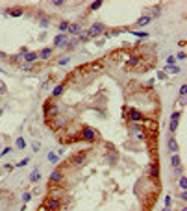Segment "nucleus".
<instances>
[{"mask_svg":"<svg viewBox=\"0 0 187 211\" xmlns=\"http://www.w3.org/2000/svg\"><path fill=\"white\" fill-rule=\"evenodd\" d=\"M80 139L93 143V141H96V139H98V131H96L95 128H89V126H85V128L82 130V133H80Z\"/></svg>","mask_w":187,"mask_h":211,"instance_id":"obj_1","label":"nucleus"},{"mask_svg":"<svg viewBox=\"0 0 187 211\" xmlns=\"http://www.w3.org/2000/svg\"><path fill=\"white\" fill-rule=\"evenodd\" d=\"M43 209H45V211H59V209H61V200L50 196V198L45 200V206H43Z\"/></svg>","mask_w":187,"mask_h":211,"instance_id":"obj_2","label":"nucleus"},{"mask_svg":"<svg viewBox=\"0 0 187 211\" xmlns=\"http://www.w3.org/2000/svg\"><path fill=\"white\" fill-rule=\"evenodd\" d=\"M126 117H128V122H131V124H137V122L143 120V113L139 109H134V107H128Z\"/></svg>","mask_w":187,"mask_h":211,"instance_id":"obj_3","label":"nucleus"},{"mask_svg":"<svg viewBox=\"0 0 187 211\" xmlns=\"http://www.w3.org/2000/svg\"><path fill=\"white\" fill-rule=\"evenodd\" d=\"M106 32V26L102 24V22H93V24L89 26V30H87V33H89V37H98L100 33Z\"/></svg>","mask_w":187,"mask_h":211,"instance_id":"obj_4","label":"nucleus"},{"mask_svg":"<svg viewBox=\"0 0 187 211\" xmlns=\"http://www.w3.org/2000/svg\"><path fill=\"white\" fill-rule=\"evenodd\" d=\"M69 44V35L67 33H58L54 37V48H65Z\"/></svg>","mask_w":187,"mask_h":211,"instance_id":"obj_5","label":"nucleus"},{"mask_svg":"<svg viewBox=\"0 0 187 211\" xmlns=\"http://www.w3.org/2000/svg\"><path fill=\"white\" fill-rule=\"evenodd\" d=\"M48 182H50L52 185H59V183L63 182V170H61V169L52 170V172H50V176H48Z\"/></svg>","mask_w":187,"mask_h":211,"instance_id":"obj_6","label":"nucleus"},{"mask_svg":"<svg viewBox=\"0 0 187 211\" xmlns=\"http://www.w3.org/2000/svg\"><path fill=\"white\" fill-rule=\"evenodd\" d=\"M180 117H182V109H178V111H174V113H172V117H170V124H169V131H170V133H174L176 128H178V120H180Z\"/></svg>","mask_w":187,"mask_h":211,"instance_id":"obj_7","label":"nucleus"},{"mask_svg":"<svg viewBox=\"0 0 187 211\" xmlns=\"http://www.w3.org/2000/svg\"><path fill=\"white\" fill-rule=\"evenodd\" d=\"M45 115H47V117H58V115H59V106L48 102V104L45 106Z\"/></svg>","mask_w":187,"mask_h":211,"instance_id":"obj_8","label":"nucleus"},{"mask_svg":"<svg viewBox=\"0 0 187 211\" xmlns=\"http://www.w3.org/2000/svg\"><path fill=\"white\" fill-rule=\"evenodd\" d=\"M148 176L152 178V180H159V163L148 165Z\"/></svg>","mask_w":187,"mask_h":211,"instance_id":"obj_9","label":"nucleus"},{"mask_svg":"<svg viewBox=\"0 0 187 211\" xmlns=\"http://www.w3.org/2000/svg\"><path fill=\"white\" fill-rule=\"evenodd\" d=\"M87 161V154L85 152H78L74 155V159H72V165H83Z\"/></svg>","mask_w":187,"mask_h":211,"instance_id":"obj_10","label":"nucleus"},{"mask_svg":"<svg viewBox=\"0 0 187 211\" xmlns=\"http://www.w3.org/2000/svg\"><path fill=\"white\" fill-rule=\"evenodd\" d=\"M80 32H82V26L78 24V22H74V24H71V26H69L67 35H69V37H71V35H80Z\"/></svg>","mask_w":187,"mask_h":211,"instance_id":"obj_11","label":"nucleus"},{"mask_svg":"<svg viewBox=\"0 0 187 211\" xmlns=\"http://www.w3.org/2000/svg\"><path fill=\"white\" fill-rule=\"evenodd\" d=\"M23 59H24V63L34 65V61H37V59H39V56H37V52H28V54H24V56H23Z\"/></svg>","mask_w":187,"mask_h":211,"instance_id":"obj_12","label":"nucleus"},{"mask_svg":"<svg viewBox=\"0 0 187 211\" xmlns=\"http://www.w3.org/2000/svg\"><path fill=\"white\" fill-rule=\"evenodd\" d=\"M4 13L9 15V17H23V15H24V9H23V8H11V9L4 11Z\"/></svg>","mask_w":187,"mask_h":211,"instance_id":"obj_13","label":"nucleus"},{"mask_svg":"<svg viewBox=\"0 0 187 211\" xmlns=\"http://www.w3.org/2000/svg\"><path fill=\"white\" fill-rule=\"evenodd\" d=\"M52 54H54V48H50V47H48V48H43V50H39V52H37L39 59H48Z\"/></svg>","mask_w":187,"mask_h":211,"instance_id":"obj_14","label":"nucleus"},{"mask_svg":"<svg viewBox=\"0 0 187 211\" xmlns=\"http://www.w3.org/2000/svg\"><path fill=\"white\" fill-rule=\"evenodd\" d=\"M170 167H172V169H178V167H182V158H180V154H172V155H170Z\"/></svg>","mask_w":187,"mask_h":211,"instance_id":"obj_15","label":"nucleus"},{"mask_svg":"<svg viewBox=\"0 0 187 211\" xmlns=\"http://www.w3.org/2000/svg\"><path fill=\"white\" fill-rule=\"evenodd\" d=\"M63 91H65V83H58L56 87L52 89V98H58V96H61V95H63Z\"/></svg>","mask_w":187,"mask_h":211,"instance_id":"obj_16","label":"nucleus"},{"mask_svg":"<svg viewBox=\"0 0 187 211\" xmlns=\"http://www.w3.org/2000/svg\"><path fill=\"white\" fill-rule=\"evenodd\" d=\"M167 146H169V150H170L172 154H178V150H180V148H178V141H176L174 137H170V139L167 141Z\"/></svg>","mask_w":187,"mask_h":211,"instance_id":"obj_17","label":"nucleus"},{"mask_svg":"<svg viewBox=\"0 0 187 211\" xmlns=\"http://www.w3.org/2000/svg\"><path fill=\"white\" fill-rule=\"evenodd\" d=\"M65 117H58V119H54L52 122H50V126L54 128V130H58V128H61V126H65Z\"/></svg>","mask_w":187,"mask_h":211,"instance_id":"obj_18","label":"nucleus"},{"mask_svg":"<svg viewBox=\"0 0 187 211\" xmlns=\"http://www.w3.org/2000/svg\"><path fill=\"white\" fill-rule=\"evenodd\" d=\"M28 182H30V183H39V182H41V172H39V169H35L34 172L30 174Z\"/></svg>","mask_w":187,"mask_h":211,"instance_id":"obj_19","label":"nucleus"},{"mask_svg":"<svg viewBox=\"0 0 187 211\" xmlns=\"http://www.w3.org/2000/svg\"><path fill=\"white\" fill-rule=\"evenodd\" d=\"M128 67H137L139 63H143V58L141 56H131V58H128Z\"/></svg>","mask_w":187,"mask_h":211,"instance_id":"obj_20","label":"nucleus"},{"mask_svg":"<svg viewBox=\"0 0 187 211\" xmlns=\"http://www.w3.org/2000/svg\"><path fill=\"white\" fill-rule=\"evenodd\" d=\"M163 72H165V74H167V72H170V74H180V72H182V69H180L178 65H174V67L165 65V67H163Z\"/></svg>","mask_w":187,"mask_h":211,"instance_id":"obj_21","label":"nucleus"},{"mask_svg":"<svg viewBox=\"0 0 187 211\" xmlns=\"http://www.w3.org/2000/svg\"><path fill=\"white\" fill-rule=\"evenodd\" d=\"M150 22H152V17H150V15H145V17H141V19L137 20V26H139V28H143V26L150 24Z\"/></svg>","mask_w":187,"mask_h":211,"instance_id":"obj_22","label":"nucleus"},{"mask_svg":"<svg viewBox=\"0 0 187 211\" xmlns=\"http://www.w3.org/2000/svg\"><path fill=\"white\" fill-rule=\"evenodd\" d=\"M15 148H17V150H24V148H26L24 137H17V139H15Z\"/></svg>","mask_w":187,"mask_h":211,"instance_id":"obj_23","label":"nucleus"},{"mask_svg":"<svg viewBox=\"0 0 187 211\" xmlns=\"http://www.w3.org/2000/svg\"><path fill=\"white\" fill-rule=\"evenodd\" d=\"M69 26H71V22H69V20H61V22H59V24H58V30H59L61 33H67Z\"/></svg>","mask_w":187,"mask_h":211,"instance_id":"obj_24","label":"nucleus"},{"mask_svg":"<svg viewBox=\"0 0 187 211\" xmlns=\"http://www.w3.org/2000/svg\"><path fill=\"white\" fill-rule=\"evenodd\" d=\"M102 0H95V2H91V6H89V11H96V9H100L102 8Z\"/></svg>","mask_w":187,"mask_h":211,"instance_id":"obj_25","label":"nucleus"},{"mask_svg":"<svg viewBox=\"0 0 187 211\" xmlns=\"http://www.w3.org/2000/svg\"><path fill=\"white\" fill-rule=\"evenodd\" d=\"M178 185H180V189H182V191H187V176H180Z\"/></svg>","mask_w":187,"mask_h":211,"instance_id":"obj_26","label":"nucleus"},{"mask_svg":"<svg viewBox=\"0 0 187 211\" xmlns=\"http://www.w3.org/2000/svg\"><path fill=\"white\" fill-rule=\"evenodd\" d=\"M128 33H131V35H135V37H143V39H146L150 33H146V32H137V30H131V32H128Z\"/></svg>","mask_w":187,"mask_h":211,"instance_id":"obj_27","label":"nucleus"},{"mask_svg":"<svg viewBox=\"0 0 187 211\" xmlns=\"http://www.w3.org/2000/svg\"><path fill=\"white\" fill-rule=\"evenodd\" d=\"M89 39H91V37H89V33H87V30H82L80 35H78V41H83V43H85V41H89Z\"/></svg>","mask_w":187,"mask_h":211,"instance_id":"obj_28","label":"nucleus"},{"mask_svg":"<svg viewBox=\"0 0 187 211\" xmlns=\"http://www.w3.org/2000/svg\"><path fill=\"white\" fill-rule=\"evenodd\" d=\"M28 163H30V158H24V159H20V161L15 165V169H23V167H26Z\"/></svg>","mask_w":187,"mask_h":211,"instance_id":"obj_29","label":"nucleus"},{"mask_svg":"<svg viewBox=\"0 0 187 211\" xmlns=\"http://www.w3.org/2000/svg\"><path fill=\"white\" fill-rule=\"evenodd\" d=\"M48 161H50V163H58V161H59V155L54 154V152H50V154H48Z\"/></svg>","mask_w":187,"mask_h":211,"instance_id":"obj_30","label":"nucleus"},{"mask_svg":"<svg viewBox=\"0 0 187 211\" xmlns=\"http://www.w3.org/2000/svg\"><path fill=\"white\" fill-rule=\"evenodd\" d=\"M11 152H13V148H11V146H4V148H2V152H0V158H6V155H8V154H11Z\"/></svg>","mask_w":187,"mask_h":211,"instance_id":"obj_31","label":"nucleus"},{"mask_svg":"<svg viewBox=\"0 0 187 211\" xmlns=\"http://www.w3.org/2000/svg\"><path fill=\"white\" fill-rule=\"evenodd\" d=\"M39 24H41V26H43V28H47V26H48V24H50V19H48V17H43V19H41V20H39Z\"/></svg>","mask_w":187,"mask_h":211,"instance_id":"obj_32","label":"nucleus"},{"mask_svg":"<svg viewBox=\"0 0 187 211\" xmlns=\"http://www.w3.org/2000/svg\"><path fill=\"white\" fill-rule=\"evenodd\" d=\"M50 4H52V6H56V8H61L63 4H67V2H65V0H52Z\"/></svg>","mask_w":187,"mask_h":211,"instance_id":"obj_33","label":"nucleus"},{"mask_svg":"<svg viewBox=\"0 0 187 211\" xmlns=\"http://www.w3.org/2000/svg\"><path fill=\"white\" fill-rule=\"evenodd\" d=\"M4 170H6V172H13V170H15V165L6 163V165H4Z\"/></svg>","mask_w":187,"mask_h":211,"instance_id":"obj_34","label":"nucleus"},{"mask_svg":"<svg viewBox=\"0 0 187 211\" xmlns=\"http://www.w3.org/2000/svg\"><path fill=\"white\" fill-rule=\"evenodd\" d=\"M167 65L169 67H174L176 65V58H174V56H169V58H167Z\"/></svg>","mask_w":187,"mask_h":211,"instance_id":"obj_35","label":"nucleus"},{"mask_svg":"<svg viewBox=\"0 0 187 211\" xmlns=\"http://www.w3.org/2000/svg\"><path fill=\"white\" fill-rule=\"evenodd\" d=\"M159 13H161V8H159V6H154V8H152V15L156 17V15H159ZM154 17H152V19H154Z\"/></svg>","mask_w":187,"mask_h":211,"instance_id":"obj_36","label":"nucleus"},{"mask_svg":"<svg viewBox=\"0 0 187 211\" xmlns=\"http://www.w3.org/2000/svg\"><path fill=\"white\" fill-rule=\"evenodd\" d=\"M145 137H146V133H145V131H137V133H135V139H137V141H143Z\"/></svg>","mask_w":187,"mask_h":211,"instance_id":"obj_37","label":"nucleus"},{"mask_svg":"<svg viewBox=\"0 0 187 211\" xmlns=\"http://www.w3.org/2000/svg\"><path fill=\"white\" fill-rule=\"evenodd\" d=\"M185 95H187V85H185V83H183V85H182V87H180V98H183V96H185Z\"/></svg>","mask_w":187,"mask_h":211,"instance_id":"obj_38","label":"nucleus"},{"mask_svg":"<svg viewBox=\"0 0 187 211\" xmlns=\"http://www.w3.org/2000/svg\"><path fill=\"white\" fill-rule=\"evenodd\" d=\"M30 200H32V193H24V194H23V202H24V204H28Z\"/></svg>","mask_w":187,"mask_h":211,"instance_id":"obj_39","label":"nucleus"},{"mask_svg":"<svg viewBox=\"0 0 187 211\" xmlns=\"http://www.w3.org/2000/svg\"><path fill=\"white\" fill-rule=\"evenodd\" d=\"M174 58H176V61H178V59H180V61H183V59H185V52H178V54L174 56Z\"/></svg>","mask_w":187,"mask_h":211,"instance_id":"obj_40","label":"nucleus"},{"mask_svg":"<svg viewBox=\"0 0 187 211\" xmlns=\"http://www.w3.org/2000/svg\"><path fill=\"white\" fill-rule=\"evenodd\" d=\"M141 128H143L141 124H131V126H130V130H131V131H135V133H137V131H141Z\"/></svg>","mask_w":187,"mask_h":211,"instance_id":"obj_41","label":"nucleus"},{"mask_svg":"<svg viewBox=\"0 0 187 211\" xmlns=\"http://www.w3.org/2000/svg\"><path fill=\"white\" fill-rule=\"evenodd\" d=\"M58 63H59V65H67V63H71V58H67V56H65V58H61Z\"/></svg>","mask_w":187,"mask_h":211,"instance_id":"obj_42","label":"nucleus"},{"mask_svg":"<svg viewBox=\"0 0 187 211\" xmlns=\"http://www.w3.org/2000/svg\"><path fill=\"white\" fill-rule=\"evenodd\" d=\"M107 161H109V163H115V161H117V154H109V155H107Z\"/></svg>","mask_w":187,"mask_h":211,"instance_id":"obj_43","label":"nucleus"},{"mask_svg":"<svg viewBox=\"0 0 187 211\" xmlns=\"http://www.w3.org/2000/svg\"><path fill=\"white\" fill-rule=\"evenodd\" d=\"M174 174H176V176H182V174H183V167H178V169H174Z\"/></svg>","mask_w":187,"mask_h":211,"instance_id":"obj_44","label":"nucleus"},{"mask_svg":"<svg viewBox=\"0 0 187 211\" xmlns=\"http://www.w3.org/2000/svg\"><path fill=\"white\" fill-rule=\"evenodd\" d=\"M89 69H91V71H102V65H100V63H98V65H91Z\"/></svg>","mask_w":187,"mask_h":211,"instance_id":"obj_45","label":"nucleus"},{"mask_svg":"<svg viewBox=\"0 0 187 211\" xmlns=\"http://www.w3.org/2000/svg\"><path fill=\"white\" fill-rule=\"evenodd\" d=\"M158 78H159V80H167V74H165L163 71H159L158 72Z\"/></svg>","mask_w":187,"mask_h":211,"instance_id":"obj_46","label":"nucleus"},{"mask_svg":"<svg viewBox=\"0 0 187 211\" xmlns=\"http://www.w3.org/2000/svg\"><path fill=\"white\" fill-rule=\"evenodd\" d=\"M178 198H180V200H183V202H185V200H187V191H182Z\"/></svg>","mask_w":187,"mask_h":211,"instance_id":"obj_47","label":"nucleus"},{"mask_svg":"<svg viewBox=\"0 0 187 211\" xmlns=\"http://www.w3.org/2000/svg\"><path fill=\"white\" fill-rule=\"evenodd\" d=\"M39 146H41L39 143H34V144H32V150H34V152H39Z\"/></svg>","mask_w":187,"mask_h":211,"instance_id":"obj_48","label":"nucleus"},{"mask_svg":"<svg viewBox=\"0 0 187 211\" xmlns=\"http://www.w3.org/2000/svg\"><path fill=\"white\" fill-rule=\"evenodd\" d=\"M32 67H34V65H30V63H26V65H23V71H32Z\"/></svg>","mask_w":187,"mask_h":211,"instance_id":"obj_49","label":"nucleus"},{"mask_svg":"<svg viewBox=\"0 0 187 211\" xmlns=\"http://www.w3.org/2000/svg\"><path fill=\"white\" fill-rule=\"evenodd\" d=\"M170 206V196H165V207Z\"/></svg>","mask_w":187,"mask_h":211,"instance_id":"obj_50","label":"nucleus"},{"mask_svg":"<svg viewBox=\"0 0 187 211\" xmlns=\"http://www.w3.org/2000/svg\"><path fill=\"white\" fill-rule=\"evenodd\" d=\"M63 154H65V148H63V146H61V148H59V150H58V155H63Z\"/></svg>","mask_w":187,"mask_h":211,"instance_id":"obj_51","label":"nucleus"},{"mask_svg":"<svg viewBox=\"0 0 187 211\" xmlns=\"http://www.w3.org/2000/svg\"><path fill=\"white\" fill-rule=\"evenodd\" d=\"M161 211H170V209H169V207H163V209H161Z\"/></svg>","mask_w":187,"mask_h":211,"instance_id":"obj_52","label":"nucleus"},{"mask_svg":"<svg viewBox=\"0 0 187 211\" xmlns=\"http://www.w3.org/2000/svg\"><path fill=\"white\" fill-rule=\"evenodd\" d=\"M180 211H187V207H182V209H180Z\"/></svg>","mask_w":187,"mask_h":211,"instance_id":"obj_53","label":"nucleus"},{"mask_svg":"<svg viewBox=\"0 0 187 211\" xmlns=\"http://www.w3.org/2000/svg\"><path fill=\"white\" fill-rule=\"evenodd\" d=\"M0 115H2V111H0Z\"/></svg>","mask_w":187,"mask_h":211,"instance_id":"obj_54","label":"nucleus"}]
</instances>
